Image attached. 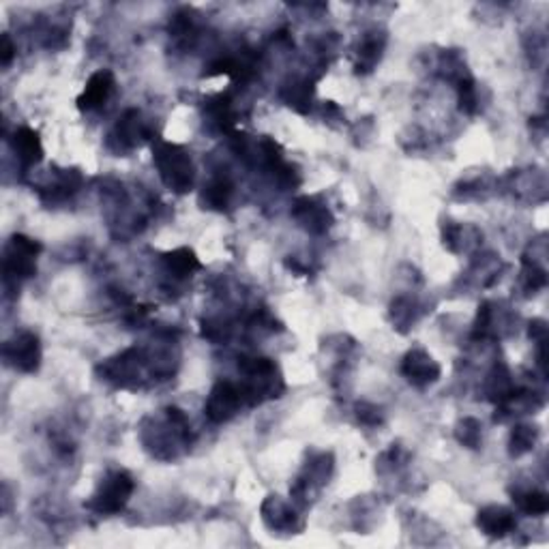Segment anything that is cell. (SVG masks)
Masks as SVG:
<instances>
[{
	"mask_svg": "<svg viewBox=\"0 0 549 549\" xmlns=\"http://www.w3.org/2000/svg\"><path fill=\"white\" fill-rule=\"evenodd\" d=\"M191 425L185 412L170 406L164 410V419L155 421L151 427H144L142 442L157 459H174L179 447L191 445Z\"/></svg>",
	"mask_w": 549,
	"mask_h": 549,
	"instance_id": "cell-1",
	"label": "cell"
},
{
	"mask_svg": "<svg viewBox=\"0 0 549 549\" xmlns=\"http://www.w3.org/2000/svg\"><path fill=\"white\" fill-rule=\"evenodd\" d=\"M238 371H241L238 386H241L247 406H258L284 393L286 385L275 360L266 357H245L238 363Z\"/></svg>",
	"mask_w": 549,
	"mask_h": 549,
	"instance_id": "cell-2",
	"label": "cell"
},
{
	"mask_svg": "<svg viewBox=\"0 0 549 549\" xmlns=\"http://www.w3.org/2000/svg\"><path fill=\"white\" fill-rule=\"evenodd\" d=\"M153 164L159 172V179L170 191L190 193L196 181V168H193L191 155L185 146L174 142L157 140L153 146Z\"/></svg>",
	"mask_w": 549,
	"mask_h": 549,
	"instance_id": "cell-3",
	"label": "cell"
},
{
	"mask_svg": "<svg viewBox=\"0 0 549 549\" xmlns=\"http://www.w3.org/2000/svg\"><path fill=\"white\" fill-rule=\"evenodd\" d=\"M146 371L153 374V365L151 357H148L144 348H127V350L116 354V357L103 360L97 367V374L102 376V380L119 388H137Z\"/></svg>",
	"mask_w": 549,
	"mask_h": 549,
	"instance_id": "cell-4",
	"label": "cell"
},
{
	"mask_svg": "<svg viewBox=\"0 0 549 549\" xmlns=\"http://www.w3.org/2000/svg\"><path fill=\"white\" fill-rule=\"evenodd\" d=\"M41 245L35 238L24 235H13L4 245L3 275L4 288H18L22 281L37 275V256L41 253Z\"/></svg>",
	"mask_w": 549,
	"mask_h": 549,
	"instance_id": "cell-5",
	"label": "cell"
},
{
	"mask_svg": "<svg viewBox=\"0 0 549 549\" xmlns=\"http://www.w3.org/2000/svg\"><path fill=\"white\" fill-rule=\"evenodd\" d=\"M136 490V481L127 470H112L102 479L97 491L93 493L88 509L99 515H116L120 513L129 502Z\"/></svg>",
	"mask_w": 549,
	"mask_h": 549,
	"instance_id": "cell-6",
	"label": "cell"
},
{
	"mask_svg": "<svg viewBox=\"0 0 549 549\" xmlns=\"http://www.w3.org/2000/svg\"><path fill=\"white\" fill-rule=\"evenodd\" d=\"M4 365L22 374H35L41 365V343L31 331H20L3 343Z\"/></svg>",
	"mask_w": 549,
	"mask_h": 549,
	"instance_id": "cell-7",
	"label": "cell"
},
{
	"mask_svg": "<svg viewBox=\"0 0 549 549\" xmlns=\"http://www.w3.org/2000/svg\"><path fill=\"white\" fill-rule=\"evenodd\" d=\"M332 468H335V462H332L331 453H314L309 455V459L303 465V473L298 474L297 483L292 485V498L297 502H309V498L315 496L323 487L329 483Z\"/></svg>",
	"mask_w": 549,
	"mask_h": 549,
	"instance_id": "cell-8",
	"label": "cell"
},
{
	"mask_svg": "<svg viewBox=\"0 0 549 549\" xmlns=\"http://www.w3.org/2000/svg\"><path fill=\"white\" fill-rule=\"evenodd\" d=\"M243 406H247V403L241 393V386L230 380H219L210 388L207 403H204V414H207L210 423L221 425L235 419Z\"/></svg>",
	"mask_w": 549,
	"mask_h": 549,
	"instance_id": "cell-9",
	"label": "cell"
},
{
	"mask_svg": "<svg viewBox=\"0 0 549 549\" xmlns=\"http://www.w3.org/2000/svg\"><path fill=\"white\" fill-rule=\"evenodd\" d=\"M148 136H151V129H148L146 120H142V114L137 112V110H127V112L116 120L114 129L110 131L108 146L112 148L114 153L125 155L140 146Z\"/></svg>",
	"mask_w": 549,
	"mask_h": 549,
	"instance_id": "cell-10",
	"label": "cell"
},
{
	"mask_svg": "<svg viewBox=\"0 0 549 549\" xmlns=\"http://www.w3.org/2000/svg\"><path fill=\"white\" fill-rule=\"evenodd\" d=\"M290 215L297 219V224L301 226L305 232H309V235H315V236L329 232L332 224H335V217H332L331 208L314 196L297 198Z\"/></svg>",
	"mask_w": 549,
	"mask_h": 549,
	"instance_id": "cell-11",
	"label": "cell"
},
{
	"mask_svg": "<svg viewBox=\"0 0 549 549\" xmlns=\"http://www.w3.org/2000/svg\"><path fill=\"white\" fill-rule=\"evenodd\" d=\"M442 367L429 352L414 348L402 360V376L417 388H427L440 380Z\"/></svg>",
	"mask_w": 549,
	"mask_h": 549,
	"instance_id": "cell-12",
	"label": "cell"
},
{
	"mask_svg": "<svg viewBox=\"0 0 549 549\" xmlns=\"http://www.w3.org/2000/svg\"><path fill=\"white\" fill-rule=\"evenodd\" d=\"M260 513H262V521L266 524V528L273 532H286V535H298L303 532L305 524L294 509L288 504L284 498L279 496H269L260 507Z\"/></svg>",
	"mask_w": 549,
	"mask_h": 549,
	"instance_id": "cell-13",
	"label": "cell"
},
{
	"mask_svg": "<svg viewBox=\"0 0 549 549\" xmlns=\"http://www.w3.org/2000/svg\"><path fill=\"white\" fill-rule=\"evenodd\" d=\"M116 88V77L110 69H99L88 77L84 91L77 97V108L82 112H93V110L103 108L110 102V97L114 95Z\"/></svg>",
	"mask_w": 549,
	"mask_h": 549,
	"instance_id": "cell-14",
	"label": "cell"
},
{
	"mask_svg": "<svg viewBox=\"0 0 549 549\" xmlns=\"http://www.w3.org/2000/svg\"><path fill=\"white\" fill-rule=\"evenodd\" d=\"M476 528L491 539H504L511 532L518 530V519L511 509L500 507V504H490L476 513Z\"/></svg>",
	"mask_w": 549,
	"mask_h": 549,
	"instance_id": "cell-15",
	"label": "cell"
},
{
	"mask_svg": "<svg viewBox=\"0 0 549 549\" xmlns=\"http://www.w3.org/2000/svg\"><path fill=\"white\" fill-rule=\"evenodd\" d=\"M11 148H13L15 159H18L22 170H31L41 164L43 159V144L41 137L31 127H20L15 129L13 137H11Z\"/></svg>",
	"mask_w": 549,
	"mask_h": 549,
	"instance_id": "cell-16",
	"label": "cell"
},
{
	"mask_svg": "<svg viewBox=\"0 0 549 549\" xmlns=\"http://www.w3.org/2000/svg\"><path fill=\"white\" fill-rule=\"evenodd\" d=\"M385 46H386V35L380 31H371L360 39L357 48V63H354L357 74H371V71L376 69V65L380 63Z\"/></svg>",
	"mask_w": 549,
	"mask_h": 549,
	"instance_id": "cell-17",
	"label": "cell"
},
{
	"mask_svg": "<svg viewBox=\"0 0 549 549\" xmlns=\"http://www.w3.org/2000/svg\"><path fill=\"white\" fill-rule=\"evenodd\" d=\"M481 238H483V235L473 226L455 224V221H447V224L442 226V243H445V247L453 253L470 252V249L479 245Z\"/></svg>",
	"mask_w": 549,
	"mask_h": 549,
	"instance_id": "cell-18",
	"label": "cell"
},
{
	"mask_svg": "<svg viewBox=\"0 0 549 549\" xmlns=\"http://www.w3.org/2000/svg\"><path fill=\"white\" fill-rule=\"evenodd\" d=\"M165 273L174 279H190V277L196 273V270L202 269V262H199L196 252L190 247H181L174 249V252L164 253L162 258Z\"/></svg>",
	"mask_w": 549,
	"mask_h": 549,
	"instance_id": "cell-19",
	"label": "cell"
},
{
	"mask_svg": "<svg viewBox=\"0 0 549 549\" xmlns=\"http://www.w3.org/2000/svg\"><path fill=\"white\" fill-rule=\"evenodd\" d=\"M388 314H391L393 329H397L399 332H408L410 329H414V324L423 315V307H421V303L414 297H397L391 303V312Z\"/></svg>",
	"mask_w": 549,
	"mask_h": 549,
	"instance_id": "cell-20",
	"label": "cell"
},
{
	"mask_svg": "<svg viewBox=\"0 0 549 549\" xmlns=\"http://www.w3.org/2000/svg\"><path fill=\"white\" fill-rule=\"evenodd\" d=\"M314 99V84L309 80H292L281 88V102L297 112H309Z\"/></svg>",
	"mask_w": 549,
	"mask_h": 549,
	"instance_id": "cell-21",
	"label": "cell"
},
{
	"mask_svg": "<svg viewBox=\"0 0 549 549\" xmlns=\"http://www.w3.org/2000/svg\"><path fill=\"white\" fill-rule=\"evenodd\" d=\"M515 391L513 386V380H511V371L507 369V365H496L490 371V376H487V382H485V393L490 395V399H493V402H504L511 393Z\"/></svg>",
	"mask_w": 549,
	"mask_h": 549,
	"instance_id": "cell-22",
	"label": "cell"
},
{
	"mask_svg": "<svg viewBox=\"0 0 549 549\" xmlns=\"http://www.w3.org/2000/svg\"><path fill=\"white\" fill-rule=\"evenodd\" d=\"M232 193H235V187L227 179H215L210 181L207 187H204L202 193V202L207 204V208L210 210H224L230 207Z\"/></svg>",
	"mask_w": 549,
	"mask_h": 549,
	"instance_id": "cell-23",
	"label": "cell"
},
{
	"mask_svg": "<svg viewBox=\"0 0 549 549\" xmlns=\"http://www.w3.org/2000/svg\"><path fill=\"white\" fill-rule=\"evenodd\" d=\"M515 504L521 513L530 515V518H541L549 511V498L545 491L541 490H526V491H515L513 496Z\"/></svg>",
	"mask_w": 549,
	"mask_h": 549,
	"instance_id": "cell-24",
	"label": "cell"
},
{
	"mask_svg": "<svg viewBox=\"0 0 549 549\" xmlns=\"http://www.w3.org/2000/svg\"><path fill=\"white\" fill-rule=\"evenodd\" d=\"M539 440V429L535 425H515L509 438V453L511 457H521V455L530 453Z\"/></svg>",
	"mask_w": 549,
	"mask_h": 549,
	"instance_id": "cell-25",
	"label": "cell"
},
{
	"mask_svg": "<svg viewBox=\"0 0 549 549\" xmlns=\"http://www.w3.org/2000/svg\"><path fill=\"white\" fill-rule=\"evenodd\" d=\"M207 114L210 123L217 127L219 131H230L232 125H235V108H232V102L227 95H217L210 99L207 105Z\"/></svg>",
	"mask_w": 549,
	"mask_h": 549,
	"instance_id": "cell-26",
	"label": "cell"
},
{
	"mask_svg": "<svg viewBox=\"0 0 549 549\" xmlns=\"http://www.w3.org/2000/svg\"><path fill=\"white\" fill-rule=\"evenodd\" d=\"M547 284V270L539 262L524 256V270H521V286L526 292L535 294Z\"/></svg>",
	"mask_w": 549,
	"mask_h": 549,
	"instance_id": "cell-27",
	"label": "cell"
},
{
	"mask_svg": "<svg viewBox=\"0 0 549 549\" xmlns=\"http://www.w3.org/2000/svg\"><path fill=\"white\" fill-rule=\"evenodd\" d=\"M483 427L473 417H465L455 427V438H457L459 445L468 447V448H479L481 440H483Z\"/></svg>",
	"mask_w": 549,
	"mask_h": 549,
	"instance_id": "cell-28",
	"label": "cell"
},
{
	"mask_svg": "<svg viewBox=\"0 0 549 549\" xmlns=\"http://www.w3.org/2000/svg\"><path fill=\"white\" fill-rule=\"evenodd\" d=\"M457 99H459V110H462L464 114H476L479 112V88H476L473 77H464V80H459L457 84Z\"/></svg>",
	"mask_w": 549,
	"mask_h": 549,
	"instance_id": "cell-29",
	"label": "cell"
},
{
	"mask_svg": "<svg viewBox=\"0 0 549 549\" xmlns=\"http://www.w3.org/2000/svg\"><path fill=\"white\" fill-rule=\"evenodd\" d=\"M357 417H359L360 423L369 425V427H376V425L382 423L380 408L374 406V403H367V402L359 403V406H357Z\"/></svg>",
	"mask_w": 549,
	"mask_h": 549,
	"instance_id": "cell-30",
	"label": "cell"
},
{
	"mask_svg": "<svg viewBox=\"0 0 549 549\" xmlns=\"http://www.w3.org/2000/svg\"><path fill=\"white\" fill-rule=\"evenodd\" d=\"M13 57H15V46L7 32H4L3 39H0V63H3V66H9Z\"/></svg>",
	"mask_w": 549,
	"mask_h": 549,
	"instance_id": "cell-31",
	"label": "cell"
},
{
	"mask_svg": "<svg viewBox=\"0 0 549 549\" xmlns=\"http://www.w3.org/2000/svg\"><path fill=\"white\" fill-rule=\"evenodd\" d=\"M528 335H530L532 341L545 343V335H547L545 323H543V320H532L530 329H528Z\"/></svg>",
	"mask_w": 549,
	"mask_h": 549,
	"instance_id": "cell-32",
	"label": "cell"
}]
</instances>
